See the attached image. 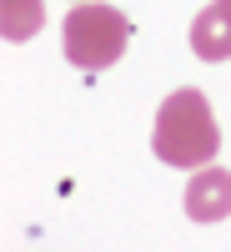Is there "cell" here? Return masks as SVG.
<instances>
[{
  "mask_svg": "<svg viewBox=\"0 0 231 252\" xmlns=\"http://www.w3.org/2000/svg\"><path fill=\"white\" fill-rule=\"evenodd\" d=\"M191 51L201 61H231V10H221L216 0L191 20Z\"/></svg>",
  "mask_w": 231,
  "mask_h": 252,
  "instance_id": "cell-4",
  "label": "cell"
},
{
  "mask_svg": "<svg viewBox=\"0 0 231 252\" xmlns=\"http://www.w3.org/2000/svg\"><path fill=\"white\" fill-rule=\"evenodd\" d=\"M40 26H46L40 0H0V35L5 40H30Z\"/></svg>",
  "mask_w": 231,
  "mask_h": 252,
  "instance_id": "cell-5",
  "label": "cell"
},
{
  "mask_svg": "<svg viewBox=\"0 0 231 252\" xmlns=\"http://www.w3.org/2000/svg\"><path fill=\"white\" fill-rule=\"evenodd\" d=\"M216 5H221V10H231V0H216Z\"/></svg>",
  "mask_w": 231,
  "mask_h": 252,
  "instance_id": "cell-6",
  "label": "cell"
},
{
  "mask_svg": "<svg viewBox=\"0 0 231 252\" xmlns=\"http://www.w3.org/2000/svg\"><path fill=\"white\" fill-rule=\"evenodd\" d=\"M131 46V20L116 5H101V0H76V10L60 26V51H66L71 66L80 71H106L126 56Z\"/></svg>",
  "mask_w": 231,
  "mask_h": 252,
  "instance_id": "cell-2",
  "label": "cell"
},
{
  "mask_svg": "<svg viewBox=\"0 0 231 252\" xmlns=\"http://www.w3.org/2000/svg\"><path fill=\"white\" fill-rule=\"evenodd\" d=\"M186 217L191 222H221L231 212V172L226 166H201V172L186 182Z\"/></svg>",
  "mask_w": 231,
  "mask_h": 252,
  "instance_id": "cell-3",
  "label": "cell"
},
{
  "mask_svg": "<svg viewBox=\"0 0 231 252\" xmlns=\"http://www.w3.org/2000/svg\"><path fill=\"white\" fill-rule=\"evenodd\" d=\"M151 152L166 166H181V172H201L211 166L221 152V126L211 116V101L196 86H181L161 101L156 111V131H151Z\"/></svg>",
  "mask_w": 231,
  "mask_h": 252,
  "instance_id": "cell-1",
  "label": "cell"
}]
</instances>
